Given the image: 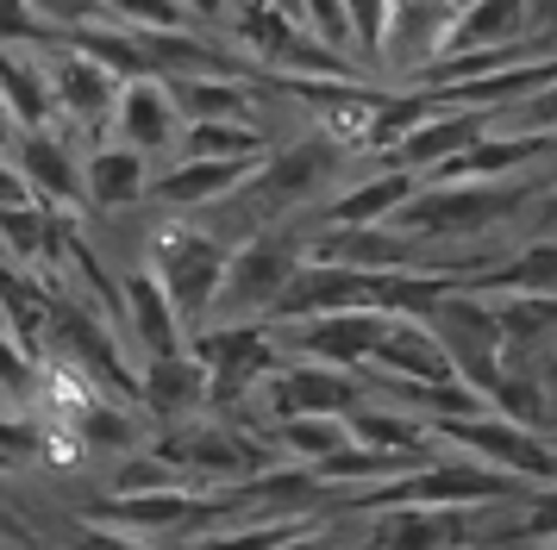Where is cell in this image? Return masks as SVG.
<instances>
[{
    "label": "cell",
    "mask_w": 557,
    "mask_h": 550,
    "mask_svg": "<svg viewBox=\"0 0 557 550\" xmlns=\"http://www.w3.org/2000/svg\"><path fill=\"white\" fill-rule=\"evenodd\" d=\"M120 332L132 338V350H138L145 363L188 350V325H182V313L170 307V295H163V282H157L151 270H132L126 282H120Z\"/></svg>",
    "instance_id": "2e32d148"
},
{
    "label": "cell",
    "mask_w": 557,
    "mask_h": 550,
    "mask_svg": "<svg viewBox=\"0 0 557 550\" xmlns=\"http://www.w3.org/2000/svg\"><path fill=\"white\" fill-rule=\"evenodd\" d=\"M13 163H20V175H26V188L38 207H63V213L82 207V145L76 138H63L51 125H32V132H20V145H13Z\"/></svg>",
    "instance_id": "4fadbf2b"
},
{
    "label": "cell",
    "mask_w": 557,
    "mask_h": 550,
    "mask_svg": "<svg viewBox=\"0 0 557 550\" xmlns=\"http://www.w3.org/2000/svg\"><path fill=\"white\" fill-rule=\"evenodd\" d=\"M263 407H270V420H295V413H332V420H345L357 413L370 388L357 382V370H332V363H276V370L263 375Z\"/></svg>",
    "instance_id": "9c48e42d"
},
{
    "label": "cell",
    "mask_w": 557,
    "mask_h": 550,
    "mask_svg": "<svg viewBox=\"0 0 557 550\" xmlns=\"http://www.w3.org/2000/svg\"><path fill=\"white\" fill-rule=\"evenodd\" d=\"M263 132H257V120H182V138L170 157H245V163H257L263 157Z\"/></svg>",
    "instance_id": "f546056e"
},
{
    "label": "cell",
    "mask_w": 557,
    "mask_h": 550,
    "mask_svg": "<svg viewBox=\"0 0 557 550\" xmlns=\"http://www.w3.org/2000/svg\"><path fill=\"white\" fill-rule=\"evenodd\" d=\"M527 513L502 532V545H557V482H545V488H527V500H520Z\"/></svg>",
    "instance_id": "d590c367"
},
{
    "label": "cell",
    "mask_w": 557,
    "mask_h": 550,
    "mask_svg": "<svg viewBox=\"0 0 557 550\" xmlns=\"http://www.w3.org/2000/svg\"><path fill=\"white\" fill-rule=\"evenodd\" d=\"M301 25L320 38V45L345 50L351 45V20H345V0H301Z\"/></svg>",
    "instance_id": "ab89813d"
},
{
    "label": "cell",
    "mask_w": 557,
    "mask_h": 550,
    "mask_svg": "<svg viewBox=\"0 0 557 550\" xmlns=\"http://www.w3.org/2000/svg\"><path fill=\"white\" fill-rule=\"evenodd\" d=\"M0 45H13V50H38V45H45V50H51V45H63V38L32 13L26 0H0Z\"/></svg>",
    "instance_id": "8d00e7d4"
},
{
    "label": "cell",
    "mask_w": 557,
    "mask_h": 550,
    "mask_svg": "<svg viewBox=\"0 0 557 550\" xmlns=\"http://www.w3.org/2000/svg\"><path fill=\"white\" fill-rule=\"evenodd\" d=\"M552 550H557V545H552Z\"/></svg>",
    "instance_id": "f907efd6"
},
{
    "label": "cell",
    "mask_w": 557,
    "mask_h": 550,
    "mask_svg": "<svg viewBox=\"0 0 557 550\" xmlns=\"http://www.w3.org/2000/svg\"><path fill=\"white\" fill-rule=\"evenodd\" d=\"M20 145V120H13V107L0 100V150H13Z\"/></svg>",
    "instance_id": "f6af8a7d"
},
{
    "label": "cell",
    "mask_w": 557,
    "mask_h": 550,
    "mask_svg": "<svg viewBox=\"0 0 557 550\" xmlns=\"http://www.w3.org/2000/svg\"><path fill=\"white\" fill-rule=\"evenodd\" d=\"M76 550H145L138 538H120V532H101V525H82Z\"/></svg>",
    "instance_id": "b9f144b4"
},
{
    "label": "cell",
    "mask_w": 557,
    "mask_h": 550,
    "mask_svg": "<svg viewBox=\"0 0 557 550\" xmlns=\"http://www.w3.org/2000/svg\"><path fill=\"white\" fill-rule=\"evenodd\" d=\"M463 550H470V545H463Z\"/></svg>",
    "instance_id": "681fc988"
},
{
    "label": "cell",
    "mask_w": 557,
    "mask_h": 550,
    "mask_svg": "<svg viewBox=\"0 0 557 550\" xmlns=\"http://www.w3.org/2000/svg\"><path fill=\"white\" fill-rule=\"evenodd\" d=\"M157 457H170L195 488H232V482H245V475H263L276 470V450L263 445L257 432L232 420H182V425H157L151 438Z\"/></svg>",
    "instance_id": "5b68a950"
},
{
    "label": "cell",
    "mask_w": 557,
    "mask_h": 550,
    "mask_svg": "<svg viewBox=\"0 0 557 550\" xmlns=\"http://www.w3.org/2000/svg\"><path fill=\"white\" fill-rule=\"evenodd\" d=\"M513 38H532L527 32V0H463L457 20H451V32H445V45H438V57L513 45ZM438 57H432V63H438Z\"/></svg>",
    "instance_id": "484cf974"
},
{
    "label": "cell",
    "mask_w": 557,
    "mask_h": 550,
    "mask_svg": "<svg viewBox=\"0 0 557 550\" xmlns=\"http://www.w3.org/2000/svg\"><path fill=\"white\" fill-rule=\"evenodd\" d=\"M151 188V157L113 145V138H95L82 150V207L88 213H132Z\"/></svg>",
    "instance_id": "ac0fdd59"
},
{
    "label": "cell",
    "mask_w": 557,
    "mask_h": 550,
    "mask_svg": "<svg viewBox=\"0 0 557 550\" xmlns=\"http://www.w3.org/2000/svg\"><path fill=\"white\" fill-rule=\"evenodd\" d=\"M495 332H502V370L545 375L557 350V300L552 295H502L495 300Z\"/></svg>",
    "instance_id": "d6986e66"
},
{
    "label": "cell",
    "mask_w": 557,
    "mask_h": 550,
    "mask_svg": "<svg viewBox=\"0 0 557 550\" xmlns=\"http://www.w3.org/2000/svg\"><path fill=\"white\" fill-rule=\"evenodd\" d=\"M157 488H195V482L157 450H126V463L113 470V495H157Z\"/></svg>",
    "instance_id": "e575fe53"
},
{
    "label": "cell",
    "mask_w": 557,
    "mask_h": 550,
    "mask_svg": "<svg viewBox=\"0 0 557 550\" xmlns=\"http://www.w3.org/2000/svg\"><path fill=\"white\" fill-rule=\"evenodd\" d=\"M107 132H113V145L138 150V157H170L182 138V113H176V100H170V82L163 75H132V82H120V100H113Z\"/></svg>",
    "instance_id": "7c38bea8"
},
{
    "label": "cell",
    "mask_w": 557,
    "mask_h": 550,
    "mask_svg": "<svg viewBox=\"0 0 557 550\" xmlns=\"http://www.w3.org/2000/svg\"><path fill=\"white\" fill-rule=\"evenodd\" d=\"M345 432H351V445H363V450H426V445H438L432 425L401 413V407H395V413L357 407V413H345Z\"/></svg>",
    "instance_id": "1f68e13d"
},
{
    "label": "cell",
    "mask_w": 557,
    "mask_h": 550,
    "mask_svg": "<svg viewBox=\"0 0 557 550\" xmlns=\"http://www.w3.org/2000/svg\"><path fill=\"white\" fill-rule=\"evenodd\" d=\"M170 100L182 120H257V82L245 75H182L170 82Z\"/></svg>",
    "instance_id": "83f0119b"
},
{
    "label": "cell",
    "mask_w": 557,
    "mask_h": 550,
    "mask_svg": "<svg viewBox=\"0 0 557 550\" xmlns=\"http://www.w3.org/2000/svg\"><path fill=\"white\" fill-rule=\"evenodd\" d=\"M301 225H251L238 245L226 250V275H220V295H213V320H263V307L288 288V275L301 270Z\"/></svg>",
    "instance_id": "3957f363"
},
{
    "label": "cell",
    "mask_w": 557,
    "mask_h": 550,
    "mask_svg": "<svg viewBox=\"0 0 557 550\" xmlns=\"http://www.w3.org/2000/svg\"><path fill=\"white\" fill-rule=\"evenodd\" d=\"M413 188H420L413 170H376V175H363V182H351V188H338L332 200H320L313 220L320 225H388L395 207H401Z\"/></svg>",
    "instance_id": "cb8c5ba5"
},
{
    "label": "cell",
    "mask_w": 557,
    "mask_h": 550,
    "mask_svg": "<svg viewBox=\"0 0 557 550\" xmlns=\"http://www.w3.org/2000/svg\"><path fill=\"white\" fill-rule=\"evenodd\" d=\"M432 338L445 345V357H451L457 382H470L482 400H488V382L502 375V332H495V300L470 295L463 282H457L445 300H432Z\"/></svg>",
    "instance_id": "ba28073f"
},
{
    "label": "cell",
    "mask_w": 557,
    "mask_h": 550,
    "mask_svg": "<svg viewBox=\"0 0 557 550\" xmlns=\"http://www.w3.org/2000/svg\"><path fill=\"white\" fill-rule=\"evenodd\" d=\"M270 445L288 450V457H301V463H320V457L351 445V432H345V420H332V413H295V420L270 425Z\"/></svg>",
    "instance_id": "d6a6232c"
},
{
    "label": "cell",
    "mask_w": 557,
    "mask_h": 550,
    "mask_svg": "<svg viewBox=\"0 0 557 550\" xmlns=\"http://www.w3.org/2000/svg\"><path fill=\"white\" fill-rule=\"evenodd\" d=\"M251 170L257 163H245V157H170V170H151L145 195H151V207L188 220V213H207V207L232 200Z\"/></svg>",
    "instance_id": "8fae6325"
},
{
    "label": "cell",
    "mask_w": 557,
    "mask_h": 550,
    "mask_svg": "<svg viewBox=\"0 0 557 550\" xmlns=\"http://www.w3.org/2000/svg\"><path fill=\"white\" fill-rule=\"evenodd\" d=\"M38 20L51 25L57 38H70V32H82V25H95V20H107V7L101 0H26Z\"/></svg>",
    "instance_id": "f35d334b"
},
{
    "label": "cell",
    "mask_w": 557,
    "mask_h": 550,
    "mask_svg": "<svg viewBox=\"0 0 557 550\" xmlns=\"http://www.w3.org/2000/svg\"><path fill=\"white\" fill-rule=\"evenodd\" d=\"M195 520V488H157V495H107L82 507V525H101V532H120V538H170V532H188Z\"/></svg>",
    "instance_id": "9a60e30c"
},
{
    "label": "cell",
    "mask_w": 557,
    "mask_h": 550,
    "mask_svg": "<svg viewBox=\"0 0 557 550\" xmlns=\"http://www.w3.org/2000/svg\"><path fill=\"white\" fill-rule=\"evenodd\" d=\"M188 357L207 370V407L220 420H232L263 388V375L282 363V345L270 338L263 320H213V325H195Z\"/></svg>",
    "instance_id": "277c9868"
},
{
    "label": "cell",
    "mask_w": 557,
    "mask_h": 550,
    "mask_svg": "<svg viewBox=\"0 0 557 550\" xmlns=\"http://www.w3.org/2000/svg\"><path fill=\"white\" fill-rule=\"evenodd\" d=\"M7 470H13V457H7V450H0V475H7Z\"/></svg>",
    "instance_id": "c3c4849f"
},
{
    "label": "cell",
    "mask_w": 557,
    "mask_h": 550,
    "mask_svg": "<svg viewBox=\"0 0 557 550\" xmlns=\"http://www.w3.org/2000/svg\"><path fill=\"white\" fill-rule=\"evenodd\" d=\"M388 313L376 307H338V313H320V320H295V350L307 363H332V370H370V350H376Z\"/></svg>",
    "instance_id": "5bb4252c"
},
{
    "label": "cell",
    "mask_w": 557,
    "mask_h": 550,
    "mask_svg": "<svg viewBox=\"0 0 557 550\" xmlns=\"http://www.w3.org/2000/svg\"><path fill=\"white\" fill-rule=\"evenodd\" d=\"M345 20H351V45L357 57H382V25H388V0H345Z\"/></svg>",
    "instance_id": "74e56055"
},
{
    "label": "cell",
    "mask_w": 557,
    "mask_h": 550,
    "mask_svg": "<svg viewBox=\"0 0 557 550\" xmlns=\"http://www.w3.org/2000/svg\"><path fill=\"white\" fill-rule=\"evenodd\" d=\"M370 370L376 375H401V382H451V357L432 338L426 320H407V313H388L376 350H370Z\"/></svg>",
    "instance_id": "603a6c76"
},
{
    "label": "cell",
    "mask_w": 557,
    "mask_h": 550,
    "mask_svg": "<svg viewBox=\"0 0 557 550\" xmlns=\"http://www.w3.org/2000/svg\"><path fill=\"white\" fill-rule=\"evenodd\" d=\"M301 532V513H270V520L232 525V532H201L188 550H282Z\"/></svg>",
    "instance_id": "836d02e7"
},
{
    "label": "cell",
    "mask_w": 557,
    "mask_h": 550,
    "mask_svg": "<svg viewBox=\"0 0 557 550\" xmlns=\"http://www.w3.org/2000/svg\"><path fill=\"white\" fill-rule=\"evenodd\" d=\"M451 20H457V0H388V25H382V57L376 63L401 70L407 82H413V75L438 57Z\"/></svg>",
    "instance_id": "e0dca14e"
},
{
    "label": "cell",
    "mask_w": 557,
    "mask_h": 550,
    "mask_svg": "<svg viewBox=\"0 0 557 550\" xmlns=\"http://www.w3.org/2000/svg\"><path fill=\"white\" fill-rule=\"evenodd\" d=\"M539 195H552V175H488V182H420L413 195L395 207V232L407 238H482L495 225L520 220Z\"/></svg>",
    "instance_id": "6da1fadb"
},
{
    "label": "cell",
    "mask_w": 557,
    "mask_h": 550,
    "mask_svg": "<svg viewBox=\"0 0 557 550\" xmlns=\"http://www.w3.org/2000/svg\"><path fill=\"white\" fill-rule=\"evenodd\" d=\"M545 388H557V350H552V363H545Z\"/></svg>",
    "instance_id": "7dc6e473"
},
{
    "label": "cell",
    "mask_w": 557,
    "mask_h": 550,
    "mask_svg": "<svg viewBox=\"0 0 557 550\" xmlns=\"http://www.w3.org/2000/svg\"><path fill=\"white\" fill-rule=\"evenodd\" d=\"M488 413H502V420L527 425V432H545V425H557L545 375H527V370H502L495 382H488Z\"/></svg>",
    "instance_id": "4dcf8cb0"
},
{
    "label": "cell",
    "mask_w": 557,
    "mask_h": 550,
    "mask_svg": "<svg viewBox=\"0 0 557 550\" xmlns=\"http://www.w3.org/2000/svg\"><path fill=\"white\" fill-rule=\"evenodd\" d=\"M45 82H51V107L82 132H107L113 120V100H120V75L95 63L76 45H51L45 50Z\"/></svg>",
    "instance_id": "30bf717a"
},
{
    "label": "cell",
    "mask_w": 557,
    "mask_h": 550,
    "mask_svg": "<svg viewBox=\"0 0 557 550\" xmlns=\"http://www.w3.org/2000/svg\"><path fill=\"white\" fill-rule=\"evenodd\" d=\"M282 550H332V532H313V525H301V532H295Z\"/></svg>",
    "instance_id": "ee69618b"
},
{
    "label": "cell",
    "mask_w": 557,
    "mask_h": 550,
    "mask_svg": "<svg viewBox=\"0 0 557 550\" xmlns=\"http://www.w3.org/2000/svg\"><path fill=\"white\" fill-rule=\"evenodd\" d=\"M226 250L232 238L207 232L201 220H170L151 232V275L163 282V295L182 313V325H207L220 275H226Z\"/></svg>",
    "instance_id": "8992f818"
},
{
    "label": "cell",
    "mask_w": 557,
    "mask_h": 550,
    "mask_svg": "<svg viewBox=\"0 0 557 550\" xmlns=\"http://www.w3.org/2000/svg\"><path fill=\"white\" fill-rule=\"evenodd\" d=\"M0 100L13 107L20 132L57 120L51 82H45V50H13V45H0Z\"/></svg>",
    "instance_id": "4316f807"
},
{
    "label": "cell",
    "mask_w": 557,
    "mask_h": 550,
    "mask_svg": "<svg viewBox=\"0 0 557 550\" xmlns=\"http://www.w3.org/2000/svg\"><path fill=\"white\" fill-rule=\"evenodd\" d=\"M0 538H26V532H20V525H13L7 513H0Z\"/></svg>",
    "instance_id": "bcb514c9"
},
{
    "label": "cell",
    "mask_w": 557,
    "mask_h": 550,
    "mask_svg": "<svg viewBox=\"0 0 557 550\" xmlns=\"http://www.w3.org/2000/svg\"><path fill=\"white\" fill-rule=\"evenodd\" d=\"M132 400L151 413V425H182V420H195V413H207V370L188 357V350L151 357V363H138Z\"/></svg>",
    "instance_id": "44dd1931"
},
{
    "label": "cell",
    "mask_w": 557,
    "mask_h": 550,
    "mask_svg": "<svg viewBox=\"0 0 557 550\" xmlns=\"http://www.w3.org/2000/svg\"><path fill=\"white\" fill-rule=\"evenodd\" d=\"M463 288L470 295H552L557 300V238H532L507 263L502 257L482 263V270L463 275Z\"/></svg>",
    "instance_id": "d4e9b609"
},
{
    "label": "cell",
    "mask_w": 557,
    "mask_h": 550,
    "mask_svg": "<svg viewBox=\"0 0 557 550\" xmlns=\"http://www.w3.org/2000/svg\"><path fill=\"white\" fill-rule=\"evenodd\" d=\"M70 420H76V445L82 450H138L145 445V420H138L120 395H101V388H95L88 400H76Z\"/></svg>",
    "instance_id": "f1b7e54d"
},
{
    "label": "cell",
    "mask_w": 557,
    "mask_h": 550,
    "mask_svg": "<svg viewBox=\"0 0 557 550\" xmlns=\"http://www.w3.org/2000/svg\"><path fill=\"white\" fill-rule=\"evenodd\" d=\"M470 507H382L363 550H463Z\"/></svg>",
    "instance_id": "7402d4cb"
},
{
    "label": "cell",
    "mask_w": 557,
    "mask_h": 550,
    "mask_svg": "<svg viewBox=\"0 0 557 550\" xmlns=\"http://www.w3.org/2000/svg\"><path fill=\"white\" fill-rule=\"evenodd\" d=\"M432 438H438V445L470 450L476 463L520 475V482H532V488L557 482V450L545 445V432H527V425L502 420V413H470V420H432Z\"/></svg>",
    "instance_id": "52a82bcc"
},
{
    "label": "cell",
    "mask_w": 557,
    "mask_h": 550,
    "mask_svg": "<svg viewBox=\"0 0 557 550\" xmlns=\"http://www.w3.org/2000/svg\"><path fill=\"white\" fill-rule=\"evenodd\" d=\"M32 188L26 175H20V163H13V150H0V207H26Z\"/></svg>",
    "instance_id": "60d3db41"
},
{
    "label": "cell",
    "mask_w": 557,
    "mask_h": 550,
    "mask_svg": "<svg viewBox=\"0 0 557 550\" xmlns=\"http://www.w3.org/2000/svg\"><path fill=\"white\" fill-rule=\"evenodd\" d=\"M527 32L532 38H557V0H527Z\"/></svg>",
    "instance_id": "7bdbcfd3"
},
{
    "label": "cell",
    "mask_w": 557,
    "mask_h": 550,
    "mask_svg": "<svg viewBox=\"0 0 557 550\" xmlns=\"http://www.w3.org/2000/svg\"><path fill=\"white\" fill-rule=\"evenodd\" d=\"M357 150H345L338 138L326 132H313V138H295V145H276L257 157V170L245 175V188L232 200H245V213L251 225H282L288 213H307V207H320L332 182L345 175Z\"/></svg>",
    "instance_id": "7a4b0ae2"
},
{
    "label": "cell",
    "mask_w": 557,
    "mask_h": 550,
    "mask_svg": "<svg viewBox=\"0 0 557 550\" xmlns=\"http://www.w3.org/2000/svg\"><path fill=\"white\" fill-rule=\"evenodd\" d=\"M488 125H495V107H438V113H426L395 150H382V157H388V170L426 175L432 163H445V157H457L463 145H476Z\"/></svg>",
    "instance_id": "ffe728a7"
}]
</instances>
